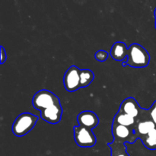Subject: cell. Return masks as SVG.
I'll list each match as a JSON object with an SVG mask.
<instances>
[{
	"instance_id": "cell-15",
	"label": "cell",
	"mask_w": 156,
	"mask_h": 156,
	"mask_svg": "<svg viewBox=\"0 0 156 156\" xmlns=\"http://www.w3.org/2000/svg\"><path fill=\"white\" fill-rule=\"evenodd\" d=\"M94 73L88 69L81 70V87L82 88L87 87L94 80Z\"/></svg>"
},
{
	"instance_id": "cell-16",
	"label": "cell",
	"mask_w": 156,
	"mask_h": 156,
	"mask_svg": "<svg viewBox=\"0 0 156 156\" xmlns=\"http://www.w3.org/2000/svg\"><path fill=\"white\" fill-rule=\"evenodd\" d=\"M142 119H150L156 125V100L149 110H145Z\"/></svg>"
},
{
	"instance_id": "cell-9",
	"label": "cell",
	"mask_w": 156,
	"mask_h": 156,
	"mask_svg": "<svg viewBox=\"0 0 156 156\" xmlns=\"http://www.w3.org/2000/svg\"><path fill=\"white\" fill-rule=\"evenodd\" d=\"M77 122L79 125L86 128L93 129L99 123V119L97 115L92 111H82L77 116Z\"/></svg>"
},
{
	"instance_id": "cell-3",
	"label": "cell",
	"mask_w": 156,
	"mask_h": 156,
	"mask_svg": "<svg viewBox=\"0 0 156 156\" xmlns=\"http://www.w3.org/2000/svg\"><path fill=\"white\" fill-rule=\"evenodd\" d=\"M59 103L61 102L58 96L47 90H41L37 92L32 99L33 106L40 111Z\"/></svg>"
},
{
	"instance_id": "cell-8",
	"label": "cell",
	"mask_w": 156,
	"mask_h": 156,
	"mask_svg": "<svg viewBox=\"0 0 156 156\" xmlns=\"http://www.w3.org/2000/svg\"><path fill=\"white\" fill-rule=\"evenodd\" d=\"M62 108L61 103L52 106L41 111V117L43 120L50 124H57L62 119Z\"/></svg>"
},
{
	"instance_id": "cell-12",
	"label": "cell",
	"mask_w": 156,
	"mask_h": 156,
	"mask_svg": "<svg viewBox=\"0 0 156 156\" xmlns=\"http://www.w3.org/2000/svg\"><path fill=\"white\" fill-rule=\"evenodd\" d=\"M113 122L120 124V125H125V126L134 127L136 123L137 119L133 117L130 115L126 114V113L118 111L114 117Z\"/></svg>"
},
{
	"instance_id": "cell-1",
	"label": "cell",
	"mask_w": 156,
	"mask_h": 156,
	"mask_svg": "<svg viewBox=\"0 0 156 156\" xmlns=\"http://www.w3.org/2000/svg\"><path fill=\"white\" fill-rule=\"evenodd\" d=\"M150 55L140 44L133 43L128 47L127 58L122 61V66H129L134 68H143L149 65Z\"/></svg>"
},
{
	"instance_id": "cell-4",
	"label": "cell",
	"mask_w": 156,
	"mask_h": 156,
	"mask_svg": "<svg viewBox=\"0 0 156 156\" xmlns=\"http://www.w3.org/2000/svg\"><path fill=\"white\" fill-rule=\"evenodd\" d=\"M74 139L78 146L82 148H91L97 142L92 129L80 125L74 126Z\"/></svg>"
},
{
	"instance_id": "cell-19",
	"label": "cell",
	"mask_w": 156,
	"mask_h": 156,
	"mask_svg": "<svg viewBox=\"0 0 156 156\" xmlns=\"http://www.w3.org/2000/svg\"><path fill=\"white\" fill-rule=\"evenodd\" d=\"M154 15H155V27L156 29V8L155 9V12H154Z\"/></svg>"
},
{
	"instance_id": "cell-6",
	"label": "cell",
	"mask_w": 156,
	"mask_h": 156,
	"mask_svg": "<svg viewBox=\"0 0 156 156\" xmlns=\"http://www.w3.org/2000/svg\"><path fill=\"white\" fill-rule=\"evenodd\" d=\"M64 87L68 92H75L81 87V69L73 65L66 71L63 76Z\"/></svg>"
},
{
	"instance_id": "cell-11",
	"label": "cell",
	"mask_w": 156,
	"mask_h": 156,
	"mask_svg": "<svg viewBox=\"0 0 156 156\" xmlns=\"http://www.w3.org/2000/svg\"><path fill=\"white\" fill-rule=\"evenodd\" d=\"M128 54V47L124 42L117 41L112 45L110 51L111 58L116 61H123Z\"/></svg>"
},
{
	"instance_id": "cell-18",
	"label": "cell",
	"mask_w": 156,
	"mask_h": 156,
	"mask_svg": "<svg viewBox=\"0 0 156 156\" xmlns=\"http://www.w3.org/2000/svg\"><path fill=\"white\" fill-rule=\"evenodd\" d=\"M7 59V55H6V51L5 50L4 47L1 46V60H0V64H3L6 61Z\"/></svg>"
},
{
	"instance_id": "cell-7",
	"label": "cell",
	"mask_w": 156,
	"mask_h": 156,
	"mask_svg": "<svg viewBox=\"0 0 156 156\" xmlns=\"http://www.w3.org/2000/svg\"><path fill=\"white\" fill-rule=\"evenodd\" d=\"M145 109L141 108L133 97H128L121 102L118 111L130 115L136 119L142 117Z\"/></svg>"
},
{
	"instance_id": "cell-10",
	"label": "cell",
	"mask_w": 156,
	"mask_h": 156,
	"mask_svg": "<svg viewBox=\"0 0 156 156\" xmlns=\"http://www.w3.org/2000/svg\"><path fill=\"white\" fill-rule=\"evenodd\" d=\"M156 128V125L150 119H138L134 126V133H135V139H141L143 136H146L148 133Z\"/></svg>"
},
{
	"instance_id": "cell-14",
	"label": "cell",
	"mask_w": 156,
	"mask_h": 156,
	"mask_svg": "<svg viewBox=\"0 0 156 156\" xmlns=\"http://www.w3.org/2000/svg\"><path fill=\"white\" fill-rule=\"evenodd\" d=\"M144 146L149 150H156V128L140 139Z\"/></svg>"
},
{
	"instance_id": "cell-17",
	"label": "cell",
	"mask_w": 156,
	"mask_h": 156,
	"mask_svg": "<svg viewBox=\"0 0 156 156\" xmlns=\"http://www.w3.org/2000/svg\"><path fill=\"white\" fill-rule=\"evenodd\" d=\"M108 56H109V54L104 50H98L95 53V54H94L95 59L98 61H100V62H104V61H106L108 59Z\"/></svg>"
},
{
	"instance_id": "cell-13",
	"label": "cell",
	"mask_w": 156,
	"mask_h": 156,
	"mask_svg": "<svg viewBox=\"0 0 156 156\" xmlns=\"http://www.w3.org/2000/svg\"><path fill=\"white\" fill-rule=\"evenodd\" d=\"M108 145L111 148V156H129L126 151V143L113 141Z\"/></svg>"
},
{
	"instance_id": "cell-5",
	"label": "cell",
	"mask_w": 156,
	"mask_h": 156,
	"mask_svg": "<svg viewBox=\"0 0 156 156\" xmlns=\"http://www.w3.org/2000/svg\"><path fill=\"white\" fill-rule=\"evenodd\" d=\"M112 135L115 142L133 144L136 141L134 127L125 126L114 122L112 123Z\"/></svg>"
},
{
	"instance_id": "cell-2",
	"label": "cell",
	"mask_w": 156,
	"mask_h": 156,
	"mask_svg": "<svg viewBox=\"0 0 156 156\" xmlns=\"http://www.w3.org/2000/svg\"><path fill=\"white\" fill-rule=\"evenodd\" d=\"M37 121V116L32 113H21L15 119L12 124V132L17 137H22L33 129Z\"/></svg>"
}]
</instances>
